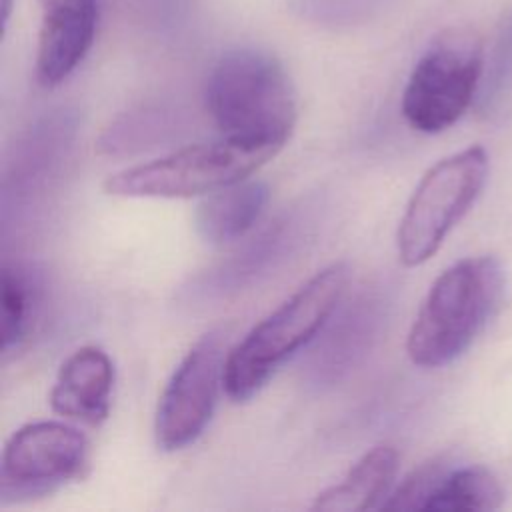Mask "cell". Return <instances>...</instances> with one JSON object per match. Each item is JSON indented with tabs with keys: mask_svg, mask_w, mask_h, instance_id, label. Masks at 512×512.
<instances>
[{
	"mask_svg": "<svg viewBox=\"0 0 512 512\" xmlns=\"http://www.w3.org/2000/svg\"><path fill=\"white\" fill-rule=\"evenodd\" d=\"M504 490L498 478L482 466L450 468L436 490L430 494L424 510L436 512H474L496 510L502 506Z\"/></svg>",
	"mask_w": 512,
	"mask_h": 512,
	"instance_id": "9a60e30c",
	"label": "cell"
},
{
	"mask_svg": "<svg viewBox=\"0 0 512 512\" xmlns=\"http://www.w3.org/2000/svg\"><path fill=\"white\" fill-rule=\"evenodd\" d=\"M296 240L294 224L288 220H278L266 228L258 238H254L244 252L236 254L232 260L212 270L196 288L202 294H228L240 290V286L252 282L258 274L270 268L282 258L286 246Z\"/></svg>",
	"mask_w": 512,
	"mask_h": 512,
	"instance_id": "5bb4252c",
	"label": "cell"
},
{
	"mask_svg": "<svg viewBox=\"0 0 512 512\" xmlns=\"http://www.w3.org/2000/svg\"><path fill=\"white\" fill-rule=\"evenodd\" d=\"M448 470H450V464L442 456L424 462L410 476H406L398 488H394L390 492V496L382 508H386V510H424L430 494L436 490V486L440 484V480L444 478V474Z\"/></svg>",
	"mask_w": 512,
	"mask_h": 512,
	"instance_id": "e0dca14e",
	"label": "cell"
},
{
	"mask_svg": "<svg viewBox=\"0 0 512 512\" xmlns=\"http://www.w3.org/2000/svg\"><path fill=\"white\" fill-rule=\"evenodd\" d=\"M114 364L98 346H82L60 366L50 390V406L56 414L100 426L112 404Z\"/></svg>",
	"mask_w": 512,
	"mask_h": 512,
	"instance_id": "8fae6325",
	"label": "cell"
},
{
	"mask_svg": "<svg viewBox=\"0 0 512 512\" xmlns=\"http://www.w3.org/2000/svg\"><path fill=\"white\" fill-rule=\"evenodd\" d=\"M0 8H2V26H6L8 16L12 12V0H0Z\"/></svg>",
	"mask_w": 512,
	"mask_h": 512,
	"instance_id": "d6986e66",
	"label": "cell"
},
{
	"mask_svg": "<svg viewBox=\"0 0 512 512\" xmlns=\"http://www.w3.org/2000/svg\"><path fill=\"white\" fill-rule=\"evenodd\" d=\"M28 282L12 268L2 270V350L18 346L28 328Z\"/></svg>",
	"mask_w": 512,
	"mask_h": 512,
	"instance_id": "2e32d148",
	"label": "cell"
},
{
	"mask_svg": "<svg viewBox=\"0 0 512 512\" xmlns=\"http://www.w3.org/2000/svg\"><path fill=\"white\" fill-rule=\"evenodd\" d=\"M504 270L494 256H468L430 286L408 332L406 352L416 366L440 368L462 356L498 310Z\"/></svg>",
	"mask_w": 512,
	"mask_h": 512,
	"instance_id": "3957f363",
	"label": "cell"
},
{
	"mask_svg": "<svg viewBox=\"0 0 512 512\" xmlns=\"http://www.w3.org/2000/svg\"><path fill=\"white\" fill-rule=\"evenodd\" d=\"M484 80V100L500 98L512 84V8L502 18ZM482 74V76H484Z\"/></svg>",
	"mask_w": 512,
	"mask_h": 512,
	"instance_id": "ac0fdd59",
	"label": "cell"
},
{
	"mask_svg": "<svg viewBox=\"0 0 512 512\" xmlns=\"http://www.w3.org/2000/svg\"><path fill=\"white\" fill-rule=\"evenodd\" d=\"M386 318V300L376 288L358 292L336 316L326 322L318 340L306 378L316 388L334 386L346 378L374 348Z\"/></svg>",
	"mask_w": 512,
	"mask_h": 512,
	"instance_id": "9c48e42d",
	"label": "cell"
},
{
	"mask_svg": "<svg viewBox=\"0 0 512 512\" xmlns=\"http://www.w3.org/2000/svg\"><path fill=\"white\" fill-rule=\"evenodd\" d=\"M36 50V78L52 88L88 54L98 22L96 0H44Z\"/></svg>",
	"mask_w": 512,
	"mask_h": 512,
	"instance_id": "30bf717a",
	"label": "cell"
},
{
	"mask_svg": "<svg viewBox=\"0 0 512 512\" xmlns=\"http://www.w3.org/2000/svg\"><path fill=\"white\" fill-rule=\"evenodd\" d=\"M280 148L234 138L194 144L110 174L104 190L122 198H190L246 180Z\"/></svg>",
	"mask_w": 512,
	"mask_h": 512,
	"instance_id": "277c9868",
	"label": "cell"
},
{
	"mask_svg": "<svg viewBox=\"0 0 512 512\" xmlns=\"http://www.w3.org/2000/svg\"><path fill=\"white\" fill-rule=\"evenodd\" d=\"M224 344L218 332L200 338L172 372L156 410L154 436L164 452L192 444L208 426L224 386Z\"/></svg>",
	"mask_w": 512,
	"mask_h": 512,
	"instance_id": "ba28073f",
	"label": "cell"
},
{
	"mask_svg": "<svg viewBox=\"0 0 512 512\" xmlns=\"http://www.w3.org/2000/svg\"><path fill=\"white\" fill-rule=\"evenodd\" d=\"M398 472V452L394 446L378 444L370 448L342 478L322 490L312 510L322 512H362L382 508L388 500Z\"/></svg>",
	"mask_w": 512,
	"mask_h": 512,
	"instance_id": "4fadbf2b",
	"label": "cell"
},
{
	"mask_svg": "<svg viewBox=\"0 0 512 512\" xmlns=\"http://www.w3.org/2000/svg\"><path fill=\"white\" fill-rule=\"evenodd\" d=\"M204 96L224 138L282 148L298 118L288 72L274 54L260 48L222 54L208 74Z\"/></svg>",
	"mask_w": 512,
	"mask_h": 512,
	"instance_id": "6da1fadb",
	"label": "cell"
},
{
	"mask_svg": "<svg viewBox=\"0 0 512 512\" xmlns=\"http://www.w3.org/2000/svg\"><path fill=\"white\" fill-rule=\"evenodd\" d=\"M86 436L62 422L42 420L18 428L6 442L0 468V496L22 502L46 496L88 472Z\"/></svg>",
	"mask_w": 512,
	"mask_h": 512,
	"instance_id": "52a82bcc",
	"label": "cell"
},
{
	"mask_svg": "<svg viewBox=\"0 0 512 512\" xmlns=\"http://www.w3.org/2000/svg\"><path fill=\"white\" fill-rule=\"evenodd\" d=\"M268 196L270 190L262 180H240L210 192L196 208V234L210 246L242 238L258 222Z\"/></svg>",
	"mask_w": 512,
	"mask_h": 512,
	"instance_id": "7c38bea8",
	"label": "cell"
},
{
	"mask_svg": "<svg viewBox=\"0 0 512 512\" xmlns=\"http://www.w3.org/2000/svg\"><path fill=\"white\" fill-rule=\"evenodd\" d=\"M486 174L488 154L482 146H468L428 168L406 204L396 234L404 266H420L438 252L480 196Z\"/></svg>",
	"mask_w": 512,
	"mask_h": 512,
	"instance_id": "8992f818",
	"label": "cell"
},
{
	"mask_svg": "<svg viewBox=\"0 0 512 512\" xmlns=\"http://www.w3.org/2000/svg\"><path fill=\"white\" fill-rule=\"evenodd\" d=\"M348 264L332 262L258 322L224 362V390L234 402L252 398L270 376L330 320L348 284Z\"/></svg>",
	"mask_w": 512,
	"mask_h": 512,
	"instance_id": "7a4b0ae2",
	"label": "cell"
},
{
	"mask_svg": "<svg viewBox=\"0 0 512 512\" xmlns=\"http://www.w3.org/2000/svg\"><path fill=\"white\" fill-rule=\"evenodd\" d=\"M38 2H40V4H42V2H44V0H38Z\"/></svg>",
	"mask_w": 512,
	"mask_h": 512,
	"instance_id": "ffe728a7",
	"label": "cell"
},
{
	"mask_svg": "<svg viewBox=\"0 0 512 512\" xmlns=\"http://www.w3.org/2000/svg\"><path fill=\"white\" fill-rule=\"evenodd\" d=\"M484 74V48L472 28L442 30L414 64L402 94V116L410 128L438 134L472 104Z\"/></svg>",
	"mask_w": 512,
	"mask_h": 512,
	"instance_id": "5b68a950",
	"label": "cell"
}]
</instances>
